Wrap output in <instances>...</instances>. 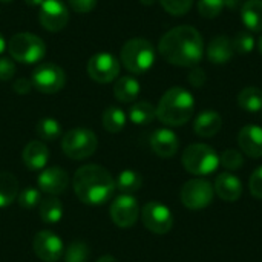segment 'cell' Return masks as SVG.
Listing matches in <instances>:
<instances>
[{"instance_id":"19","label":"cell","mask_w":262,"mask_h":262,"mask_svg":"<svg viewBox=\"0 0 262 262\" xmlns=\"http://www.w3.org/2000/svg\"><path fill=\"white\" fill-rule=\"evenodd\" d=\"M21 160L29 170L45 169L49 161V149L43 141L32 140L29 141L21 154Z\"/></svg>"},{"instance_id":"5","label":"cell","mask_w":262,"mask_h":262,"mask_svg":"<svg viewBox=\"0 0 262 262\" xmlns=\"http://www.w3.org/2000/svg\"><path fill=\"white\" fill-rule=\"evenodd\" d=\"M181 161H183L184 169L195 177L212 175L220 167V157L215 152V149L203 143L189 146L183 152Z\"/></svg>"},{"instance_id":"35","label":"cell","mask_w":262,"mask_h":262,"mask_svg":"<svg viewBox=\"0 0 262 262\" xmlns=\"http://www.w3.org/2000/svg\"><path fill=\"white\" fill-rule=\"evenodd\" d=\"M17 198H18L20 207H21V209H26V210L35 209V207L40 204V201H41L40 192H38L37 189H34V187H26L25 190H21V192L18 193Z\"/></svg>"},{"instance_id":"41","label":"cell","mask_w":262,"mask_h":262,"mask_svg":"<svg viewBox=\"0 0 262 262\" xmlns=\"http://www.w3.org/2000/svg\"><path fill=\"white\" fill-rule=\"evenodd\" d=\"M12 89L15 94L18 95H25V94H29L31 89H32V83L26 78H18L12 83Z\"/></svg>"},{"instance_id":"40","label":"cell","mask_w":262,"mask_h":262,"mask_svg":"<svg viewBox=\"0 0 262 262\" xmlns=\"http://www.w3.org/2000/svg\"><path fill=\"white\" fill-rule=\"evenodd\" d=\"M206 80H207L206 72H204V69H201V68H193V69L190 71V74H189V83H190L192 86H195V88L204 86V84H206Z\"/></svg>"},{"instance_id":"22","label":"cell","mask_w":262,"mask_h":262,"mask_svg":"<svg viewBox=\"0 0 262 262\" xmlns=\"http://www.w3.org/2000/svg\"><path fill=\"white\" fill-rule=\"evenodd\" d=\"M241 20L252 32H262V0H246L239 9Z\"/></svg>"},{"instance_id":"26","label":"cell","mask_w":262,"mask_h":262,"mask_svg":"<svg viewBox=\"0 0 262 262\" xmlns=\"http://www.w3.org/2000/svg\"><path fill=\"white\" fill-rule=\"evenodd\" d=\"M157 118V107L150 104L149 101H138L129 109V120L134 124L146 126L150 124Z\"/></svg>"},{"instance_id":"28","label":"cell","mask_w":262,"mask_h":262,"mask_svg":"<svg viewBox=\"0 0 262 262\" xmlns=\"http://www.w3.org/2000/svg\"><path fill=\"white\" fill-rule=\"evenodd\" d=\"M143 186V178L138 172L135 170H123L117 181H115V189H118L123 195H132L138 192Z\"/></svg>"},{"instance_id":"7","label":"cell","mask_w":262,"mask_h":262,"mask_svg":"<svg viewBox=\"0 0 262 262\" xmlns=\"http://www.w3.org/2000/svg\"><path fill=\"white\" fill-rule=\"evenodd\" d=\"M97 135L86 127H75L66 132L61 138V149L71 160H84L97 150Z\"/></svg>"},{"instance_id":"39","label":"cell","mask_w":262,"mask_h":262,"mask_svg":"<svg viewBox=\"0 0 262 262\" xmlns=\"http://www.w3.org/2000/svg\"><path fill=\"white\" fill-rule=\"evenodd\" d=\"M98 0H68L69 6L78 14H88L97 6Z\"/></svg>"},{"instance_id":"31","label":"cell","mask_w":262,"mask_h":262,"mask_svg":"<svg viewBox=\"0 0 262 262\" xmlns=\"http://www.w3.org/2000/svg\"><path fill=\"white\" fill-rule=\"evenodd\" d=\"M89 259V247L83 241H74L64 250L66 262H88Z\"/></svg>"},{"instance_id":"46","label":"cell","mask_w":262,"mask_h":262,"mask_svg":"<svg viewBox=\"0 0 262 262\" xmlns=\"http://www.w3.org/2000/svg\"><path fill=\"white\" fill-rule=\"evenodd\" d=\"M141 3H144V5H152V3H155L157 0H140Z\"/></svg>"},{"instance_id":"36","label":"cell","mask_w":262,"mask_h":262,"mask_svg":"<svg viewBox=\"0 0 262 262\" xmlns=\"http://www.w3.org/2000/svg\"><path fill=\"white\" fill-rule=\"evenodd\" d=\"M235 52L239 54H249L255 49V38L250 32H238L236 37L232 40Z\"/></svg>"},{"instance_id":"3","label":"cell","mask_w":262,"mask_h":262,"mask_svg":"<svg viewBox=\"0 0 262 262\" xmlns=\"http://www.w3.org/2000/svg\"><path fill=\"white\" fill-rule=\"evenodd\" d=\"M195 111L193 95L184 88L169 89L157 106V118L166 126L186 124Z\"/></svg>"},{"instance_id":"38","label":"cell","mask_w":262,"mask_h":262,"mask_svg":"<svg viewBox=\"0 0 262 262\" xmlns=\"http://www.w3.org/2000/svg\"><path fill=\"white\" fill-rule=\"evenodd\" d=\"M15 74V64L12 60L2 57L0 58V81H8Z\"/></svg>"},{"instance_id":"18","label":"cell","mask_w":262,"mask_h":262,"mask_svg":"<svg viewBox=\"0 0 262 262\" xmlns=\"http://www.w3.org/2000/svg\"><path fill=\"white\" fill-rule=\"evenodd\" d=\"M213 190L223 201L235 203L243 195V183L236 175L230 172H224L216 177Z\"/></svg>"},{"instance_id":"13","label":"cell","mask_w":262,"mask_h":262,"mask_svg":"<svg viewBox=\"0 0 262 262\" xmlns=\"http://www.w3.org/2000/svg\"><path fill=\"white\" fill-rule=\"evenodd\" d=\"M140 216L138 201L132 195H120L111 204V218L115 226L121 229L132 227Z\"/></svg>"},{"instance_id":"45","label":"cell","mask_w":262,"mask_h":262,"mask_svg":"<svg viewBox=\"0 0 262 262\" xmlns=\"http://www.w3.org/2000/svg\"><path fill=\"white\" fill-rule=\"evenodd\" d=\"M5 48H6V43H5V38H3V35L0 34V54L5 51Z\"/></svg>"},{"instance_id":"17","label":"cell","mask_w":262,"mask_h":262,"mask_svg":"<svg viewBox=\"0 0 262 262\" xmlns=\"http://www.w3.org/2000/svg\"><path fill=\"white\" fill-rule=\"evenodd\" d=\"M239 149L250 158L262 157V127L258 124H247L238 134Z\"/></svg>"},{"instance_id":"10","label":"cell","mask_w":262,"mask_h":262,"mask_svg":"<svg viewBox=\"0 0 262 262\" xmlns=\"http://www.w3.org/2000/svg\"><path fill=\"white\" fill-rule=\"evenodd\" d=\"M141 221L147 230L155 235H166L172 230L173 215L167 206L158 201H150L141 209Z\"/></svg>"},{"instance_id":"16","label":"cell","mask_w":262,"mask_h":262,"mask_svg":"<svg viewBox=\"0 0 262 262\" xmlns=\"http://www.w3.org/2000/svg\"><path fill=\"white\" fill-rule=\"evenodd\" d=\"M150 147L155 155L161 158H172L180 147V140L177 134L170 129H157L150 135Z\"/></svg>"},{"instance_id":"23","label":"cell","mask_w":262,"mask_h":262,"mask_svg":"<svg viewBox=\"0 0 262 262\" xmlns=\"http://www.w3.org/2000/svg\"><path fill=\"white\" fill-rule=\"evenodd\" d=\"M114 95L121 103H132L140 95V83L134 77H121L114 84Z\"/></svg>"},{"instance_id":"48","label":"cell","mask_w":262,"mask_h":262,"mask_svg":"<svg viewBox=\"0 0 262 262\" xmlns=\"http://www.w3.org/2000/svg\"><path fill=\"white\" fill-rule=\"evenodd\" d=\"M2 3H9V2H12V0H0Z\"/></svg>"},{"instance_id":"32","label":"cell","mask_w":262,"mask_h":262,"mask_svg":"<svg viewBox=\"0 0 262 262\" xmlns=\"http://www.w3.org/2000/svg\"><path fill=\"white\" fill-rule=\"evenodd\" d=\"M220 166H223L226 170H238L244 166V157L239 150L227 149L220 157Z\"/></svg>"},{"instance_id":"30","label":"cell","mask_w":262,"mask_h":262,"mask_svg":"<svg viewBox=\"0 0 262 262\" xmlns=\"http://www.w3.org/2000/svg\"><path fill=\"white\" fill-rule=\"evenodd\" d=\"M35 132L43 141H54L61 135V126L55 118L45 117V118L38 120V123L35 126Z\"/></svg>"},{"instance_id":"1","label":"cell","mask_w":262,"mask_h":262,"mask_svg":"<svg viewBox=\"0 0 262 262\" xmlns=\"http://www.w3.org/2000/svg\"><path fill=\"white\" fill-rule=\"evenodd\" d=\"M161 57L175 66L193 68L204 54V41L198 29L189 25H181L166 32L158 45Z\"/></svg>"},{"instance_id":"14","label":"cell","mask_w":262,"mask_h":262,"mask_svg":"<svg viewBox=\"0 0 262 262\" xmlns=\"http://www.w3.org/2000/svg\"><path fill=\"white\" fill-rule=\"evenodd\" d=\"M32 249L43 262H57L64 253L63 241L51 230H41L34 236Z\"/></svg>"},{"instance_id":"12","label":"cell","mask_w":262,"mask_h":262,"mask_svg":"<svg viewBox=\"0 0 262 262\" xmlns=\"http://www.w3.org/2000/svg\"><path fill=\"white\" fill-rule=\"evenodd\" d=\"M40 25L51 32L61 31L69 21L68 6L61 0H45L38 11Z\"/></svg>"},{"instance_id":"27","label":"cell","mask_w":262,"mask_h":262,"mask_svg":"<svg viewBox=\"0 0 262 262\" xmlns=\"http://www.w3.org/2000/svg\"><path fill=\"white\" fill-rule=\"evenodd\" d=\"M238 104L246 112H261L262 91L255 86L244 88L238 95Z\"/></svg>"},{"instance_id":"4","label":"cell","mask_w":262,"mask_h":262,"mask_svg":"<svg viewBox=\"0 0 262 262\" xmlns=\"http://www.w3.org/2000/svg\"><path fill=\"white\" fill-rule=\"evenodd\" d=\"M120 60L129 72L137 75L144 74L155 63L154 45L146 38H130L124 43Z\"/></svg>"},{"instance_id":"15","label":"cell","mask_w":262,"mask_h":262,"mask_svg":"<svg viewBox=\"0 0 262 262\" xmlns=\"http://www.w3.org/2000/svg\"><path fill=\"white\" fill-rule=\"evenodd\" d=\"M38 189L51 196H57L60 193H63L68 189L69 184V175L64 169L52 166V167H46L37 180Z\"/></svg>"},{"instance_id":"43","label":"cell","mask_w":262,"mask_h":262,"mask_svg":"<svg viewBox=\"0 0 262 262\" xmlns=\"http://www.w3.org/2000/svg\"><path fill=\"white\" fill-rule=\"evenodd\" d=\"M97 262H117V259L114 258V256H109V255H106V256H101L100 259Z\"/></svg>"},{"instance_id":"11","label":"cell","mask_w":262,"mask_h":262,"mask_svg":"<svg viewBox=\"0 0 262 262\" xmlns=\"http://www.w3.org/2000/svg\"><path fill=\"white\" fill-rule=\"evenodd\" d=\"M88 74L97 83H111L120 74V61L109 52H100L88 61Z\"/></svg>"},{"instance_id":"37","label":"cell","mask_w":262,"mask_h":262,"mask_svg":"<svg viewBox=\"0 0 262 262\" xmlns=\"http://www.w3.org/2000/svg\"><path fill=\"white\" fill-rule=\"evenodd\" d=\"M249 190L255 198L262 200V166H259L252 173V177L249 180Z\"/></svg>"},{"instance_id":"42","label":"cell","mask_w":262,"mask_h":262,"mask_svg":"<svg viewBox=\"0 0 262 262\" xmlns=\"http://www.w3.org/2000/svg\"><path fill=\"white\" fill-rule=\"evenodd\" d=\"M224 3L229 9H233V11L241 9V6H243V0H224Z\"/></svg>"},{"instance_id":"21","label":"cell","mask_w":262,"mask_h":262,"mask_svg":"<svg viewBox=\"0 0 262 262\" xmlns=\"http://www.w3.org/2000/svg\"><path fill=\"white\" fill-rule=\"evenodd\" d=\"M223 127V118L218 112L215 111H204L201 112L195 123H193V130L198 137L203 138H212L215 137Z\"/></svg>"},{"instance_id":"20","label":"cell","mask_w":262,"mask_h":262,"mask_svg":"<svg viewBox=\"0 0 262 262\" xmlns=\"http://www.w3.org/2000/svg\"><path fill=\"white\" fill-rule=\"evenodd\" d=\"M235 55V48L232 38L227 35H218L212 38V41L207 46V58L210 63L215 64H224L229 63Z\"/></svg>"},{"instance_id":"9","label":"cell","mask_w":262,"mask_h":262,"mask_svg":"<svg viewBox=\"0 0 262 262\" xmlns=\"http://www.w3.org/2000/svg\"><path fill=\"white\" fill-rule=\"evenodd\" d=\"M31 83L41 94H57L64 88L66 75L60 66L54 63H41L34 69Z\"/></svg>"},{"instance_id":"2","label":"cell","mask_w":262,"mask_h":262,"mask_svg":"<svg viewBox=\"0 0 262 262\" xmlns=\"http://www.w3.org/2000/svg\"><path fill=\"white\" fill-rule=\"evenodd\" d=\"M74 192L77 198L91 206H100L111 200L115 192V181L109 170L98 164H86L74 175Z\"/></svg>"},{"instance_id":"47","label":"cell","mask_w":262,"mask_h":262,"mask_svg":"<svg viewBox=\"0 0 262 262\" xmlns=\"http://www.w3.org/2000/svg\"><path fill=\"white\" fill-rule=\"evenodd\" d=\"M258 49H259V52H261L262 55V35L259 37V40H258Z\"/></svg>"},{"instance_id":"44","label":"cell","mask_w":262,"mask_h":262,"mask_svg":"<svg viewBox=\"0 0 262 262\" xmlns=\"http://www.w3.org/2000/svg\"><path fill=\"white\" fill-rule=\"evenodd\" d=\"M29 6H40L45 0H25Z\"/></svg>"},{"instance_id":"33","label":"cell","mask_w":262,"mask_h":262,"mask_svg":"<svg viewBox=\"0 0 262 262\" xmlns=\"http://www.w3.org/2000/svg\"><path fill=\"white\" fill-rule=\"evenodd\" d=\"M224 6V0H198V12L204 18L218 17L223 12Z\"/></svg>"},{"instance_id":"6","label":"cell","mask_w":262,"mask_h":262,"mask_svg":"<svg viewBox=\"0 0 262 262\" xmlns=\"http://www.w3.org/2000/svg\"><path fill=\"white\" fill-rule=\"evenodd\" d=\"M8 52L15 61L32 64L43 60L46 55V45L40 37L31 32H18L11 37Z\"/></svg>"},{"instance_id":"25","label":"cell","mask_w":262,"mask_h":262,"mask_svg":"<svg viewBox=\"0 0 262 262\" xmlns=\"http://www.w3.org/2000/svg\"><path fill=\"white\" fill-rule=\"evenodd\" d=\"M18 196V181L9 172H0V209L11 206Z\"/></svg>"},{"instance_id":"34","label":"cell","mask_w":262,"mask_h":262,"mask_svg":"<svg viewBox=\"0 0 262 262\" xmlns=\"http://www.w3.org/2000/svg\"><path fill=\"white\" fill-rule=\"evenodd\" d=\"M158 2L161 3L166 12L177 17L186 15L193 5V0H158Z\"/></svg>"},{"instance_id":"29","label":"cell","mask_w":262,"mask_h":262,"mask_svg":"<svg viewBox=\"0 0 262 262\" xmlns=\"http://www.w3.org/2000/svg\"><path fill=\"white\" fill-rule=\"evenodd\" d=\"M126 126V114L117 106H109L103 112V127L111 134H118Z\"/></svg>"},{"instance_id":"24","label":"cell","mask_w":262,"mask_h":262,"mask_svg":"<svg viewBox=\"0 0 262 262\" xmlns=\"http://www.w3.org/2000/svg\"><path fill=\"white\" fill-rule=\"evenodd\" d=\"M38 215L46 224H57L63 218V204L57 196H48L38 204Z\"/></svg>"},{"instance_id":"8","label":"cell","mask_w":262,"mask_h":262,"mask_svg":"<svg viewBox=\"0 0 262 262\" xmlns=\"http://www.w3.org/2000/svg\"><path fill=\"white\" fill-rule=\"evenodd\" d=\"M215 190L210 181L204 180V178H193L189 180L183 189H181V203L190 209V210H201L206 209L212 200H213Z\"/></svg>"}]
</instances>
